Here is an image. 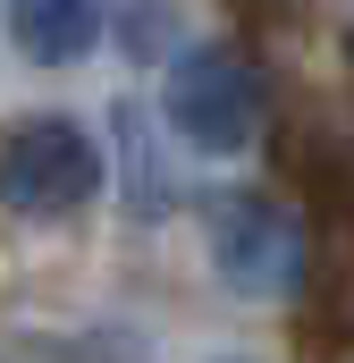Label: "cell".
<instances>
[{"mask_svg": "<svg viewBox=\"0 0 354 363\" xmlns=\"http://www.w3.org/2000/svg\"><path fill=\"white\" fill-rule=\"evenodd\" d=\"M211 262H219V279H228L236 296L287 304V296H304V279H312V237H304V220H295L287 203H270V194H219V203H211Z\"/></svg>", "mask_w": 354, "mask_h": 363, "instance_id": "6da1fadb", "label": "cell"}, {"mask_svg": "<svg viewBox=\"0 0 354 363\" xmlns=\"http://www.w3.org/2000/svg\"><path fill=\"white\" fill-rule=\"evenodd\" d=\"M101 194V152L76 118H25L0 135V203L17 220H68Z\"/></svg>", "mask_w": 354, "mask_h": 363, "instance_id": "7a4b0ae2", "label": "cell"}, {"mask_svg": "<svg viewBox=\"0 0 354 363\" xmlns=\"http://www.w3.org/2000/svg\"><path fill=\"white\" fill-rule=\"evenodd\" d=\"M101 17L110 0H8V34L34 68H68L101 43Z\"/></svg>", "mask_w": 354, "mask_h": 363, "instance_id": "277c9868", "label": "cell"}, {"mask_svg": "<svg viewBox=\"0 0 354 363\" xmlns=\"http://www.w3.org/2000/svg\"><path fill=\"white\" fill-rule=\"evenodd\" d=\"M169 127L194 152H245L262 127V85L236 43H185L169 60Z\"/></svg>", "mask_w": 354, "mask_h": 363, "instance_id": "3957f363", "label": "cell"}]
</instances>
